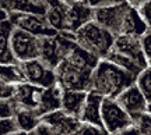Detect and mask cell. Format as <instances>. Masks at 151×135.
<instances>
[{"label":"cell","instance_id":"obj_1","mask_svg":"<svg viewBox=\"0 0 151 135\" xmlns=\"http://www.w3.org/2000/svg\"><path fill=\"white\" fill-rule=\"evenodd\" d=\"M133 74L130 71L120 68V65L104 61L97 67L94 74V88L98 93L108 96L119 95L124 88L130 87Z\"/></svg>","mask_w":151,"mask_h":135},{"label":"cell","instance_id":"obj_2","mask_svg":"<svg viewBox=\"0 0 151 135\" xmlns=\"http://www.w3.org/2000/svg\"><path fill=\"white\" fill-rule=\"evenodd\" d=\"M77 38L80 46L87 49L95 56H104L109 52L112 46V35L108 29L102 28L99 24L87 22L78 29Z\"/></svg>","mask_w":151,"mask_h":135},{"label":"cell","instance_id":"obj_3","mask_svg":"<svg viewBox=\"0 0 151 135\" xmlns=\"http://www.w3.org/2000/svg\"><path fill=\"white\" fill-rule=\"evenodd\" d=\"M101 117L105 125V130L109 132H126L132 125V119L129 113L119 103L111 99H102L101 104Z\"/></svg>","mask_w":151,"mask_h":135},{"label":"cell","instance_id":"obj_4","mask_svg":"<svg viewBox=\"0 0 151 135\" xmlns=\"http://www.w3.org/2000/svg\"><path fill=\"white\" fill-rule=\"evenodd\" d=\"M10 45L16 56L21 60H32L41 54V42H38L34 33H29L24 29H17L11 33Z\"/></svg>","mask_w":151,"mask_h":135},{"label":"cell","instance_id":"obj_5","mask_svg":"<svg viewBox=\"0 0 151 135\" xmlns=\"http://www.w3.org/2000/svg\"><path fill=\"white\" fill-rule=\"evenodd\" d=\"M73 45L74 43H71L70 41L65 38H58L50 35L41 41V56L46 64L55 67L60 61V59L69 54Z\"/></svg>","mask_w":151,"mask_h":135},{"label":"cell","instance_id":"obj_6","mask_svg":"<svg viewBox=\"0 0 151 135\" xmlns=\"http://www.w3.org/2000/svg\"><path fill=\"white\" fill-rule=\"evenodd\" d=\"M90 72L91 71L80 70L74 65H71L67 60L62 61L58 68V78L66 89L73 91H83L88 87L90 82Z\"/></svg>","mask_w":151,"mask_h":135},{"label":"cell","instance_id":"obj_7","mask_svg":"<svg viewBox=\"0 0 151 135\" xmlns=\"http://www.w3.org/2000/svg\"><path fill=\"white\" fill-rule=\"evenodd\" d=\"M129 10L126 4H115L109 7H102L95 11V21L105 29L113 31V32H122V25H123L124 16Z\"/></svg>","mask_w":151,"mask_h":135},{"label":"cell","instance_id":"obj_8","mask_svg":"<svg viewBox=\"0 0 151 135\" xmlns=\"http://www.w3.org/2000/svg\"><path fill=\"white\" fill-rule=\"evenodd\" d=\"M42 123L48 124L52 130V134H71L77 132L80 124L77 120L67 116L65 112H50L43 116Z\"/></svg>","mask_w":151,"mask_h":135},{"label":"cell","instance_id":"obj_9","mask_svg":"<svg viewBox=\"0 0 151 135\" xmlns=\"http://www.w3.org/2000/svg\"><path fill=\"white\" fill-rule=\"evenodd\" d=\"M22 74L28 80L41 87H50L55 82V74L37 60H28L22 64Z\"/></svg>","mask_w":151,"mask_h":135},{"label":"cell","instance_id":"obj_10","mask_svg":"<svg viewBox=\"0 0 151 135\" xmlns=\"http://www.w3.org/2000/svg\"><path fill=\"white\" fill-rule=\"evenodd\" d=\"M119 104L130 116L137 114V113H143L147 107L144 93L140 91V88L134 87V85L127 87L120 93V96H119Z\"/></svg>","mask_w":151,"mask_h":135},{"label":"cell","instance_id":"obj_11","mask_svg":"<svg viewBox=\"0 0 151 135\" xmlns=\"http://www.w3.org/2000/svg\"><path fill=\"white\" fill-rule=\"evenodd\" d=\"M101 104H102V96L97 91L88 93L86 102L81 110V120L87 121L90 124H95L102 127V117H101Z\"/></svg>","mask_w":151,"mask_h":135},{"label":"cell","instance_id":"obj_12","mask_svg":"<svg viewBox=\"0 0 151 135\" xmlns=\"http://www.w3.org/2000/svg\"><path fill=\"white\" fill-rule=\"evenodd\" d=\"M67 61L71 65H74L80 70L84 71H91L92 68L97 67V56L92 54L91 52H88L87 49H84L80 45H73V48L70 49V52L67 54Z\"/></svg>","mask_w":151,"mask_h":135},{"label":"cell","instance_id":"obj_13","mask_svg":"<svg viewBox=\"0 0 151 135\" xmlns=\"http://www.w3.org/2000/svg\"><path fill=\"white\" fill-rule=\"evenodd\" d=\"M92 13L91 10L86 7L84 4H78L76 3L71 7L67 9V14H66V28L70 31L80 29L83 25H86L87 22H90Z\"/></svg>","mask_w":151,"mask_h":135},{"label":"cell","instance_id":"obj_14","mask_svg":"<svg viewBox=\"0 0 151 135\" xmlns=\"http://www.w3.org/2000/svg\"><path fill=\"white\" fill-rule=\"evenodd\" d=\"M116 52L120 54H123L129 59L134 60L136 63L143 67L146 64V60H144V56H143V50H141V46L139 45L137 41L132 38V36H127L124 35L120 39H118V43H116Z\"/></svg>","mask_w":151,"mask_h":135},{"label":"cell","instance_id":"obj_15","mask_svg":"<svg viewBox=\"0 0 151 135\" xmlns=\"http://www.w3.org/2000/svg\"><path fill=\"white\" fill-rule=\"evenodd\" d=\"M14 21L18 27L27 31L29 33H34V35H43V36H50V35H55V32L45 25V22L42 20H39L34 16H16L14 17Z\"/></svg>","mask_w":151,"mask_h":135},{"label":"cell","instance_id":"obj_16","mask_svg":"<svg viewBox=\"0 0 151 135\" xmlns=\"http://www.w3.org/2000/svg\"><path fill=\"white\" fill-rule=\"evenodd\" d=\"M42 91L43 89H39V88L32 87V85L21 84V85H17L16 87V92L14 93H16L18 102L21 103V104H24L25 107L38 109Z\"/></svg>","mask_w":151,"mask_h":135},{"label":"cell","instance_id":"obj_17","mask_svg":"<svg viewBox=\"0 0 151 135\" xmlns=\"http://www.w3.org/2000/svg\"><path fill=\"white\" fill-rule=\"evenodd\" d=\"M86 92L73 91V89H65L62 95V106L65 107L66 113L69 114H80L86 102Z\"/></svg>","mask_w":151,"mask_h":135},{"label":"cell","instance_id":"obj_18","mask_svg":"<svg viewBox=\"0 0 151 135\" xmlns=\"http://www.w3.org/2000/svg\"><path fill=\"white\" fill-rule=\"evenodd\" d=\"M146 31V24L141 20V17L137 14V11L133 9H129L123 20L122 25V33L127 36H134V35H141Z\"/></svg>","mask_w":151,"mask_h":135},{"label":"cell","instance_id":"obj_19","mask_svg":"<svg viewBox=\"0 0 151 135\" xmlns=\"http://www.w3.org/2000/svg\"><path fill=\"white\" fill-rule=\"evenodd\" d=\"M48 20L49 24L56 29H66V14L67 7H65L63 3L59 0H49L48 9Z\"/></svg>","mask_w":151,"mask_h":135},{"label":"cell","instance_id":"obj_20","mask_svg":"<svg viewBox=\"0 0 151 135\" xmlns=\"http://www.w3.org/2000/svg\"><path fill=\"white\" fill-rule=\"evenodd\" d=\"M134 132V134H151V116L143 113H137L132 116V125L126 132Z\"/></svg>","mask_w":151,"mask_h":135},{"label":"cell","instance_id":"obj_21","mask_svg":"<svg viewBox=\"0 0 151 135\" xmlns=\"http://www.w3.org/2000/svg\"><path fill=\"white\" fill-rule=\"evenodd\" d=\"M10 32L11 24L9 21L1 22V38H0V53H1V63H11V53L9 50L10 45Z\"/></svg>","mask_w":151,"mask_h":135},{"label":"cell","instance_id":"obj_22","mask_svg":"<svg viewBox=\"0 0 151 135\" xmlns=\"http://www.w3.org/2000/svg\"><path fill=\"white\" fill-rule=\"evenodd\" d=\"M17 123L21 131H32L39 123L32 112L29 110H17Z\"/></svg>","mask_w":151,"mask_h":135},{"label":"cell","instance_id":"obj_23","mask_svg":"<svg viewBox=\"0 0 151 135\" xmlns=\"http://www.w3.org/2000/svg\"><path fill=\"white\" fill-rule=\"evenodd\" d=\"M139 84H140L141 92L144 93V96L148 102H151V70L144 71L139 78Z\"/></svg>","mask_w":151,"mask_h":135},{"label":"cell","instance_id":"obj_24","mask_svg":"<svg viewBox=\"0 0 151 135\" xmlns=\"http://www.w3.org/2000/svg\"><path fill=\"white\" fill-rule=\"evenodd\" d=\"M21 74H20V71L17 70L16 67H13V65H7V67H1V80L3 82H9L10 84L11 81H20L22 80L21 78Z\"/></svg>","mask_w":151,"mask_h":135},{"label":"cell","instance_id":"obj_25","mask_svg":"<svg viewBox=\"0 0 151 135\" xmlns=\"http://www.w3.org/2000/svg\"><path fill=\"white\" fill-rule=\"evenodd\" d=\"M20 125L18 123H16L11 117H4L0 121V131L1 134H11V132H18Z\"/></svg>","mask_w":151,"mask_h":135},{"label":"cell","instance_id":"obj_26","mask_svg":"<svg viewBox=\"0 0 151 135\" xmlns=\"http://www.w3.org/2000/svg\"><path fill=\"white\" fill-rule=\"evenodd\" d=\"M123 0H87V3L90 6H97V7H109L122 3Z\"/></svg>","mask_w":151,"mask_h":135},{"label":"cell","instance_id":"obj_27","mask_svg":"<svg viewBox=\"0 0 151 135\" xmlns=\"http://www.w3.org/2000/svg\"><path fill=\"white\" fill-rule=\"evenodd\" d=\"M143 49H144L147 59L151 61V33H147L143 39Z\"/></svg>","mask_w":151,"mask_h":135},{"label":"cell","instance_id":"obj_28","mask_svg":"<svg viewBox=\"0 0 151 135\" xmlns=\"http://www.w3.org/2000/svg\"><path fill=\"white\" fill-rule=\"evenodd\" d=\"M11 113H13V109H11L9 100H1V119L4 117H11Z\"/></svg>","mask_w":151,"mask_h":135},{"label":"cell","instance_id":"obj_29","mask_svg":"<svg viewBox=\"0 0 151 135\" xmlns=\"http://www.w3.org/2000/svg\"><path fill=\"white\" fill-rule=\"evenodd\" d=\"M143 16H144V20H146L148 24H151V0H147V3L143 6Z\"/></svg>","mask_w":151,"mask_h":135},{"label":"cell","instance_id":"obj_30","mask_svg":"<svg viewBox=\"0 0 151 135\" xmlns=\"http://www.w3.org/2000/svg\"><path fill=\"white\" fill-rule=\"evenodd\" d=\"M148 110H150V114H151V104H150V106H148Z\"/></svg>","mask_w":151,"mask_h":135},{"label":"cell","instance_id":"obj_31","mask_svg":"<svg viewBox=\"0 0 151 135\" xmlns=\"http://www.w3.org/2000/svg\"><path fill=\"white\" fill-rule=\"evenodd\" d=\"M133 1H143V0H133Z\"/></svg>","mask_w":151,"mask_h":135}]
</instances>
